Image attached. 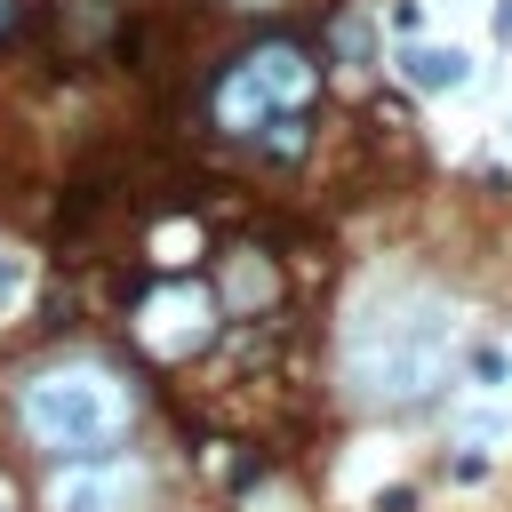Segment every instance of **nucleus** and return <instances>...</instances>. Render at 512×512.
Returning <instances> with one entry per match:
<instances>
[{
    "mask_svg": "<svg viewBox=\"0 0 512 512\" xmlns=\"http://www.w3.org/2000/svg\"><path fill=\"white\" fill-rule=\"evenodd\" d=\"M448 344H456V312H448L440 296H392V304H376V312L352 328L344 376H352V392L376 400V408H416V400L440 392Z\"/></svg>",
    "mask_w": 512,
    "mask_h": 512,
    "instance_id": "1",
    "label": "nucleus"
},
{
    "mask_svg": "<svg viewBox=\"0 0 512 512\" xmlns=\"http://www.w3.org/2000/svg\"><path fill=\"white\" fill-rule=\"evenodd\" d=\"M16 416H24V440H32L40 456L72 464V456H112V448L128 440L136 400H128V384H120L112 368L64 360V368H40V376L16 392Z\"/></svg>",
    "mask_w": 512,
    "mask_h": 512,
    "instance_id": "2",
    "label": "nucleus"
},
{
    "mask_svg": "<svg viewBox=\"0 0 512 512\" xmlns=\"http://www.w3.org/2000/svg\"><path fill=\"white\" fill-rule=\"evenodd\" d=\"M216 296L208 288H192V280H160L144 304H136V344L152 352V360H192V352H208L216 344Z\"/></svg>",
    "mask_w": 512,
    "mask_h": 512,
    "instance_id": "3",
    "label": "nucleus"
},
{
    "mask_svg": "<svg viewBox=\"0 0 512 512\" xmlns=\"http://www.w3.org/2000/svg\"><path fill=\"white\" fill-rule=\"evenodd\" d=\"M48 512H152V472L136 456H72L48 480Z\"/></svg>",
    "mask_w": 512,
    "mask_h": 512,
    "instance_id": "4",
    "label": "nucleus"
},
{
    "mask_svg": "<svg viewBox=\"0 0 512 512\" xmlns=\"http://www.w3.org/2000/svg\"><path fill=\"white\" fill-rule=\"evenodd\" d=\"M272 112H280V96H272V88L256 80V64H248V56H232V64L216 72V128H224V136H248V144H256V128H264Z\"/></svg>",
    "mask_w": 512,
    "mask_h": 512,
    "instance_id": "5",
    "label": "nucleus"
},
{
    "mask_svg": "<svg viewBox=\"0 0 512 512\" xmlns=\"http://www.w3.org/2000/svg\"><path fill=\"white\" fill-rule=\"evenodd\" d=\"M248 64H256V80H264L280 104H304V96L320 88L312 48H296V40H256V48H248Z\"/></svg>",
    "mask_w": 512,
    "mask_h": 512,
    "instance_id": "6",
    "label": "nucleus"
},
{
    "mask_svg": "<svg viewBox=\"0 0 512 512\" xmlns=\"http://www.w3.org/2000/svg\"><path fill=\"white\" fill-rule=\"evenodd\" d=\"M400 80L408 88H424V96H456V88H472V56L464 48H400Z\"/></svg>",
    "mask_w": 512,
    "mask_h": 512,
    "instance_id": "7",
    "label": "nucleus"
},
{
    "mask_svg": "<svg viewBox=\"0 0 512 512\" xmlns=\"http://www.w3.org/2000/svg\"><path fill=\"white\" fill-rule=\"evenodd\" d=\"M328 48H336L344 64H368V48H376V40H368V16H360V8L336 16V24H328Z\"/></svg>",
    "mask_w": 512,
    "mask_h": 512,
    "instance_id": "8",
    "label": "nucleus"
},
{
    "mask_svg": "<svg viewBox=\"0 0 512 512\" xmlns=\"http://www.w3.org/2000/svg\"><path fill=\"white\" fill-rule=\"evenodd\" d=\"M472 376H480V384H504V376H512V360L488 344V352H472Z\"/></svg>",
    "mask_w": 512,
    "mask_h": 512,
    "instance_id": "9",
    "label": "nucleus"
},
{
    "mask_svg": "<svg viewBox=\"0 0 512 512\" xmlns=\"http://www.w3.org/2000/svg\"><path fill=\"white\" fill-rule=\"evenodd\" d=\"M376 512H416V488H384V496H376Z\"/></svg>",
    "mask_w": 512,
    "mask_h": 512,
    "instance_id": "10",
    "label": "nucleus"
},
{
    "mask_svg": "<svg viewBox=\"0 0 512 512\" xmlns=\"http://www.w3.org/2000/svg\"><path fill=\"white\" fill-rule=\"evenodd\" d=\"M496 40H512V0H496Z\"/></svg>",
    "mask_w": 512,
    "mask_h": 512,
    "instance_id": "11",
    "label": "nucleus"
},
{
    "mask_svg": "<svg viewBox=\"0 0 512 512\" xmlns=\"http://www.w3.org/2000/svg\"><path fill=\"white\" fill-rule=\"evenodd\" d=\"M8 24H16V0H0V32H8Z\"/></svg>",
    "mask_w": 512,
    "mask_h": 512,
    "instance_id": "12",
    "label": "nucleus"
},
{
    "mask_svg": "<svg viewBox=\"0 0 512 512\" xmlns=\"http://www.w3.org/2000/svg\"><path fill=\"white\" fill-rule=\"evenodd\" d=\"M8 288H16V264H0V296H8Z\"/></svg>",
    "mask_w": 512,
    "mask_h": 512,
    "instance_id": "13",
    "label": "nucleus"
}]
</instances>
